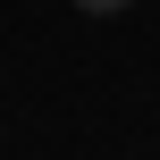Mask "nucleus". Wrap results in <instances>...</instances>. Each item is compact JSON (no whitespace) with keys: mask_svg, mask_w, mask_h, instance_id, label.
I'll return each mask as SVG.
<instances>
[{"mask_svg":"<svg viewBox=\"0 0 160 160\" xmlns=\"http://www.w3.org/2000/svg\"><path fill=\"white\" fill-rule=\"evenodd\" d=\"M76 8H93V17H110V8H127V0H76Z\"/></svg>","mask_w":160,"mask_h":160,"instance_id":"nucleus-1","label":"nucleus"}]
</instances>
